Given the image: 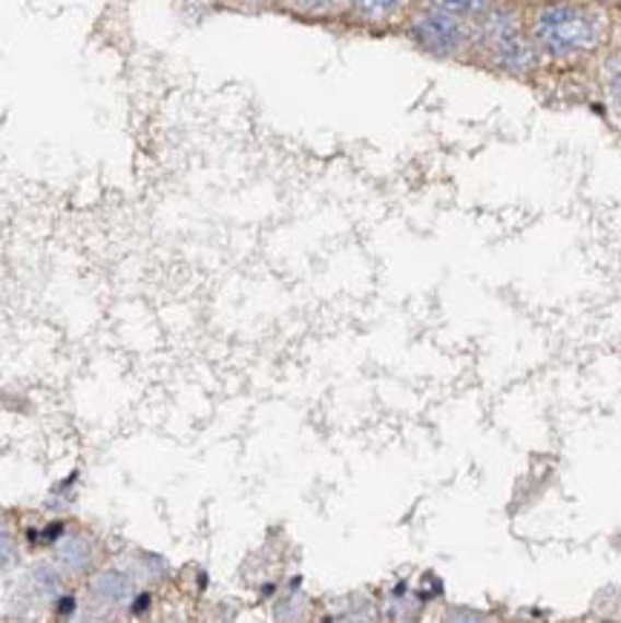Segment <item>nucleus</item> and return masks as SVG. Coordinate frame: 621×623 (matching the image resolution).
<instances>
[{
	"label": "nucleus",
	"instance_id": "nucleus-6",
	"mask_svg": "<svg viewBox=\"0 0 621 623\" xmlns=\"http://www.w3.org/2000/svg\"><path fill=\"white\" fill-rule=\"evenodd\" d=\"M435 7L449 15H481L490 7V0H435Z\"/></svg>",
	"mask_w": 621,
	"mask_h": 623
},
{
	"label": "nucleus",
	"instance_id": "nucleus-3",
	"mask_svg": "<svg viewBox=\"0 0 621 623\" xmlns=\"http://www.w3.org/2000/svg\"><path fill=\"white\" fill-rule=\"evenodd\" d=\"M414 38L429 52L452 55L458 52L460 44H464V30L455 21V15L443 12V9H432V12L414 21Z\"/></svg>",
	"mask_w": 621,
	"mask_h": 623
},
{
	"label": "nucleus",
	"instance_id": "nucleus-10",
	"mask_svg": "<svg viewBox=\"0 0 621 623\" xmlns=\"http://www.w3.org/2000/svg\"><path fill=\"white\" fill-rule=\"evenodd\" d=\"M78 609V600L72 598V595H63V598L55 600V612H58V618H72L75 615Z\"/></svg>",
	"mask_w": 621,
	"mask_h": 623
},
{
	"label": "nucleus",
	"instance_id": "nucleus-2",
	"mask_svg": "<svg viewBox=\"0 0 621 623\" xmlns=\"http://www.w3.org/2000/svg\"><path fill=\"white\" fill-rule=\"evenodd\" d=\"M483 47L490 49V55L497 63H504L509 70H527L529 63H532L529 40L504 15L492 17L490 24H487V30H483Z\"/></svg>",
	"mask_w": 621,
	"mask_h": 623
},
{
	"label": "nucleus",
	"instance_id": "nucleus-5",
	"mask_svg": "<svg viewBox=\"0 0 621 623\" xmlns=\"http://www.w3.org/2000/svg\"><path fill=\"white\" fill-rule=\"evenodd\" d=\"M93 598L102 607H127L130 598L136 595V584L132 577L121 569H104L93 577Z\"/></svg>",
	"mask_w": 621,
	"mask_h": 623
},
{
	"label": "nucleus",
	"instance_id": "nucleus-12",
	"mask_svg": "<svg viewBox=\"0 0 621 623\" xmlns=\"http://www.w3.org/2000/svg\"><path fill=\"white\" fill-rule=\"evenodd\" d=\"M305 3H308V7H328L331 0H305Z\"/></svg>",
	"mask_w": 621,
	"mask_h": 623
},
{
	"label": "nucleus",
	"instance_id": "nucleus-8",
	"mask_svg": "<svg viewBox=\"0 0 621 623\" xmlns=\"http://www.w3.org/2000/svg\"><path fill=\"white\" fill-rule=\"evenodd\" d=\"M12 563H15V543L9 534L0 531V569H9Z\"/></svg>",
	"mask_w": 621,
	"mask_h": 623
},
{
	"label": "nucleus",
	"instance_id": "nucleus-7",
	"mask_svg": "<svg viewBox=\"0 0 621 623\" xmlns=\"http://www.w3.org/2000/svg\"><path fill=\"white\" fill-rule=\"evenodd\" d=\"M351 3H354L363 15H372V17L388 15V12L397 7V0H351Z\"/></svg>",
	"mask_w": 621,
	"mask_h": 623
},
{
	"label": "nucleus",
	"instance_id": "nucleus-11",
	"mask_svg": "<svg viewBox=\"0 0 621 623\" xmlns=\"http://www.w3.org/2000/svg\"><path fill=\"white\" fill-rule=\"evenodd\" d=\"M610 93H613L616 104H619V107H621V72L613 78V84H610Z\"/></svg>",
	"mask_w": 621,
	"mask_h": 623
},
{
	"label": "nucleus",
	"instance_id": "nucleus-9",
	"mask_svg": "<svg viewBox=\"0 0 621 623\" xmlns=\"http://www.w3.org/2000/svg\"><path fill=\"white\" fill-rule=\"evenodd\" d=\"M150 603H153V595L150 592H136L130 598V603H127V609H130V615H148Z\"/></svg>",
	"mask_w": 621,
	"mask_h": 623
},
{
	"label": "nucleus",
	"instance_id": "nucleus-1",
	"mask_svg": "<svg viewBox=\"0 0 621 623\" xmlns=\"http://www.w3.org/2000/svg\"><path fill=\"white\" fill-rule=\"evenodd\" d=\"M598 21L582 7L573 3H552L538 9L532 17V40L547 55L564 58V55L584 52L598 44Z\"/></svg>",
	"mask_w": 621,
	"mask_h": 623
},
{
	"label": "nucleus",
	"instance_id": "nucleus-4",
	"mask_svg": "<svg viewBox=\"0 0 621 623\" xmlns=\"http://www.w3.org/2000/svg\"><path fill=\"white\" fill-rule=\"evenodd\" d=\"M55 563L63 575H86L90 566H93V546L84 534H63L58 543H55Z\"/></svg>",
	"mask_w": 621,
	"mask_h": 623
}]
</instances>
